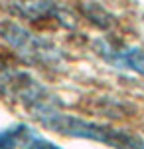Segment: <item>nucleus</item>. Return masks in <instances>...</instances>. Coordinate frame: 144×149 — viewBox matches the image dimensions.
<instances>
[{"label":"nucleus","instance_id":"f257e3e1","mask_svg":"<svg viewBox=\"0 0 144 149\" xmlns=\"http://www.w3.org/2000/svg\"><path fill=\"white\" fill-rule=\"evenodd\" d=\"M30 111L40 123H44L45 127L53 129L57 133L69 135V137L93 139V141H101L105 145H111L115 149H144V141H140L134 135L122 133L119 129L99 125V123H93V121L81 119V117H75V115L61 113L51 103H40V105L32 107Z\"/></svg>","mask_w":144,"mask_h":149},{"label":"nucleus","instance_id":"f03ea898","mask_svg":"<svg viewBox=\"0 0 144 149\" xmlns=\"http://www.w3.org/2000/svg\"><path fill=\"white\" fill-rule=\"evenodd\" d=\"M0 36L10 44L24 60L38 64V66H56L59 62V52L47 40L28 32L26 28L14 22H6L0 26Z\"/></svg>","mask_w":144,"mask_h":149},{"label":"nucleus","instance_id":"7ed1b4c3","mask_svg":"<svg viewBox=\"0 0 144 149\" xmlns=\"http://www.w3.org/2000/svg\"><path fill=\"white\" fill-rule=\"evenodd\" d=\"M0 93L20 100L30 109L40 103H49L47 100H44L45 92L42 86L36 84V80H32L28 74L12 68L4 62H0Z\"/></svg>","mask_w":144,"mask_h":149},{"label":"nucleus","instance_id":"20e7f679","mask_svg":"<svg viewBox=\"0 0 144 149\" xmlns=\"http://www.w3.org/2000/svg\"><path fill=\"white\" fill-rule=\"evenodd\" d=\"M99 52L107 58L111 64L124 70H132L136 74L144 76V48L134 46H109V44H99Z\"/></svg>","mask_w":144,"mask_h":149},{"label":"nucleus","instance_id":"39448f33","mask_svg":"<svg viewBox=\"0 0 144 149\" xmlns=\"http://www.w3.org/2000/svg\"><path fill=\"white\" fill-rule=\"evenodd\" d=\"M36 137L32 127L26 123H18V125L6 127L0 131V149H16V147H26L32 139Z\"/></svg>","mask_w":144,"mask_h":149},{"label":"nucleus","instance_id":"423d86ee","mask_svg":"<svg viewBox=\"0 0 144 149\" xmlns=\"http://www.w3.org/2000/svg\"><path fill=\"white\" fill-rule=\"evenodd\" d=\"M24 149H61V147L56 145L53 141H47V139H42V137H34Z\"/></svg>","mask_w":144,"mask_h":149}]
</instances>
